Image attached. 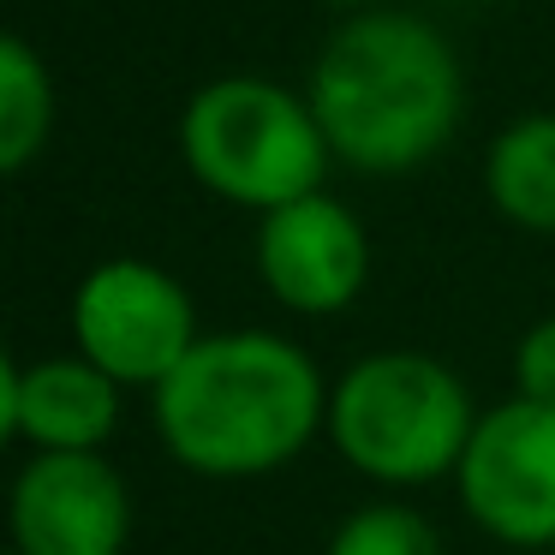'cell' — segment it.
I'll return each instance as SVG.
<instances>
[{
	"mask_svg": "<svg viewBox=\"0 0 555 555\" xmlns=\"http://www.w3.org/2000/svg\"><path fill=\"white\" fill-rule=\"evenodd\" d=\"M311 102L335 162L352 173H412L442 156L466 114L460 54L418 13H352L317 49Z\"/></svg>",
	"mask_w": 555,
	"mask_h": 555,
	"instance_id": "obj_1",
	"label": "cell"
},
{
	"mask_svg": "<svg viewBox=\"0 0 555 555\" xmlns=\"http://www.w3.org/2000/svg\"><path fill=\"white\" fill-rule=\"evenodd\" d=\"M328 424V388L311 352L269 328L204 335L156 388V436L185 472L263 478Z\"/></svg>",
	"mask_w": 555,
	"mask_h": 555,
	"instance_id": "obj_2",
	"label": "cell"
},
{
	"mask_svg": "<svg viewBox=\"0 0 555 555\" xmlns=\"http://www.w3.org/2000/svg\"><path fill=\"white\" fill-rule=\"evenodd\" d=\"M180 156L204 192L240 209L275 216L299 197L323 192L335 162L311 102L275 78H209L180 114Z\"/></svg>",
	"mask_w": 555,
	"mask_h": 555,
	"instance_id": "obj_3",
	"label": "cell"
},
{
	"mask_svg": "<svg viewBox=\"0 0 555 555\" xmlns=\"http://www.w3.org/2000/svg\"><path fill=\"white\" fill-rule=\"evenodd\" d=\"M483 412L442 359L430 352H371L347 364V376L328 395V436L340 460L376 483H430L460 472L472 430Z\"/></svg>",
	"mask_w": 555,
	"mask_h": 555,
	"instance_id": "obj_4",
	"label": "cell"
},
{
	"mask_svg": "<svg viewBox=\"0 0 555 555\" xmlns=\"http://www.w3.org/2000/svg\"><path fill=\"white\" fill-rule=\"evenodd\" d=\"M73 340L96 371L114 383L162 388L173 364L197 347V305L168 269L144 257H114L96 263L73 293Z\"/></svg>",
	"mask_w": 555,
	"mask_h": 555,
	"instance_id": "obj_5",
	"label": "cell"
},
{
	"mask_svg": "<svg viewBox=\"0 0 555 555\" xmlns=\"http://www.w3.org/2000/svg\"><path fill=\"white\" fill-rule=\"evenodd\" d=\"M454 490L495 543H555V406H538L526 395L490 406L460 454Z\"/></svg>",
	"mask_w": 555,
	"mask_h": 555,
	"instance_id": "obj_6",
	"label": "cell"
},
{
	"mask_svg": "<svg viewBox=\"0 0 555 555\" xmlns=\"http://www.w3.org/2000/svg\"><path fill=\"white\" fill-rule=\"evenodd\" d=\"M13 555H120L132 538V495L102 454H37L7 502Z\"/></svg>",
	"mask_w": 555,
	"mask_h": 555,
	"instance_id": "obj_7",
	"label": "cell"
},
{
	"mask_svg": "<svg viewBox=\"0 0 555 555\" xmlns=\"http://www.w3.org/2000/svg\"><path fill=\"white\" fill-rule=\"evenodd\" d=\"M257 275L275 305L299 317H335L364 293L371 275V240L340 197L311 192L299 204L263 216L257 228Z\"/></svg>",
	"mask_w": 555,
	"mask_h": 555,
	"instance_id": "obj_8",
	"label": "cell"
},
{
	"mask_svg": "<svg viewBox=\"0 0 555 555\" xmlns=\"http://www.w3.org/2000/svg\"><path fill=\"white\" fill-rule=\"evenodd\" d=\"M120 424V383L85 359V352H61V359L0 364V436L7 442H30L37 454H96Z\"/></svg>",
	"mask_w": 555,
	"mask_h": 555,
	"instance_id": "obj_9",
	"label": "cell"
},
{
	"mask_svg": "<svg viewBox=\"0 0 555 555\" xmlns=\"http://www.w3.org/2000/svg\"><path fill=\"white\" fill-rule=\"evenodd\" d=\"M483 192L514 228L555 233V114H519L483 156Z\"/></svg>",
	"mask_w": 555,
	"mask_h": 555,
	"instance_id": "obj_10",
	"label": "cell"
},
{
	"mask_svg": "<svg viewBox=\"0 0 555 555\" xmlns=\"http://www.w3.org/2000/svg\"><path fill=\"white\" fill-rule=\"evenodd\" d=\"M54 132V85L25 37H0V168L25 173Z\"/></svg>",
	"mask_w": 555,
	"mask_h": 555,
	"instance_id": "obj_11",
	"label": "cell"
},
{
	"mask_svg": "<svg viewBox=\"0 0 555 555\" xmlns=\"http://www.w3.org/2000/svg\"><path fill=\"white\" fill-rule=\"evenodd\" d=\"M328 555H442V538L418 507L376 502L340 519V531L328 538Z\"/></svg>",
	"mask_w": 555,
	"mask_h": 555,
	"instance_id": "obj_12",
	"label": "cell"
},
{
	"mask_svg": "<svg viewBox=\"0 0 555 555\" xmlns=\"http://www.w3.org/2000/svg\"><path fill=\"white\" fill-rule=\"evenodd\" d=\"M514 383H519V395H526V400L555 406V317H543V323H531L526 335H519Z\"/></svg>",
	"mask_w": 555,
	"mask_h": 555,
	"instance_id": "obj_13",
	"label": "cell"
},
{
	"mask_svg": "<svg viewBox=\"0 0 555 555\" xmlns=\"http://www.w3.org/2000/svg\"><path fill=\"white\" fill-rule=\"evenodd\" d=\"M328 7H359V13H371L376 0H328Z\"/></svg>",
	"mask_w": 555,
	"mask_h": 555,
	"instance_id": "obj_14",
	"label": "cell"
}]
</instances>
